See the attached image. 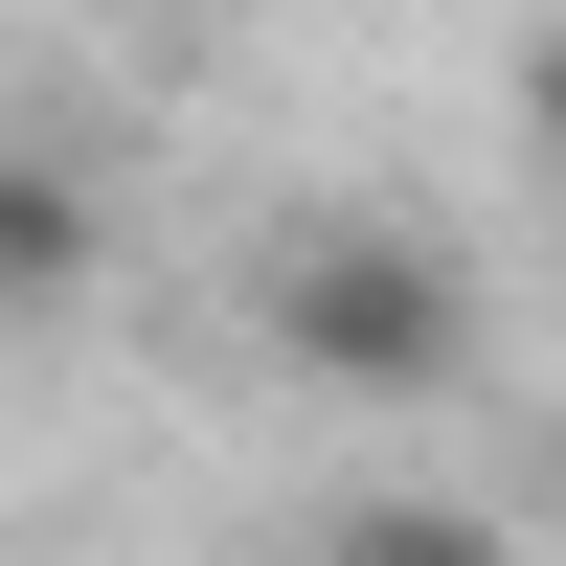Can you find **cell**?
Segmentation results:
<instances>
[{
	"label": "cell",
	"instance_id": "6da1fadb",
	"mask_svg": "<svg viewBox=\"0 0 566 566\" xmlns=\"http://www.w3.org/2000/svg\"><path fill=\"white\" fill-rule=\"evenodd\" d=\"M250 317H272V363H295V386H340V408H408V386H453V363H476V272H453L408 205H317L295 250L250 272Z\"/></svg>",
	"mask_w": 566,
	"mask_h": 566
},
{
	"label": "cell",
	"instance_id": "7a4b0ae2",
	"mask_svg": "<svg viewBox=\"0 0 566 566\" xmlns=\"http://www.w3.org/2000/svg\"><path fill=\"white\" fill-rule=\"evenodd\" d=\"M69 295H91V181L45 136H0V340H45Z\"/></svg>",
	"mask_w": 566,
	"mask_h": 566
},
{
	"label": "cell",
	"instance_id": "3957f363",
	"mask_svg": "<svg viewBox=\"0 0 566 566\" xmlns=\"http://www.w3.org/2000/svg\"><path fill=\"white\" fill-rule=\"evenodd\" d=\"M317 566H522V544H499V499H340Z\"/></svg>",
	"mask_w": 566,
	"mask_h": 566
},
{
	"label": "cell",
	"instance_id": "277c9868",
	"mask_svg": "<svg viewBox=\"0 0 566 566\" xmlns=\"http://www.w3.org/2000/svg\"><path fill=\"white\" fill-rule=\"evenodd\" d=\"M522 136H544V181H566V45H544V69H522Z\"/></svg>",
	"mask_w": 566,
	"mask_h": 566
}]
</instances>
